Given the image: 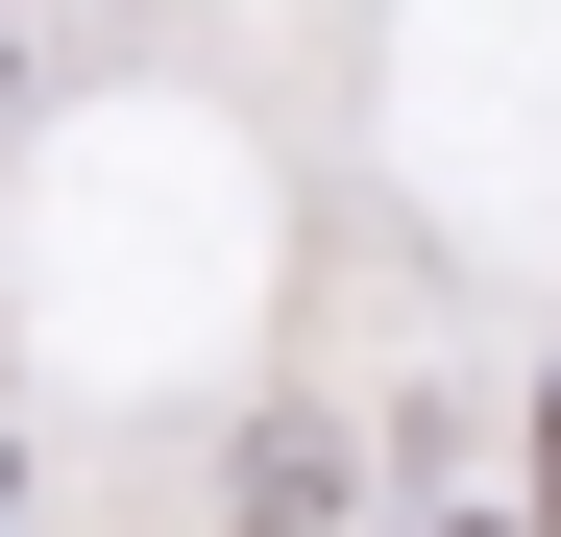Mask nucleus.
Here are the masks:
<instances>
[{"mask_svg": "<svg viewBox=\"0 0 561 537\" xmlns=\"http://www.w3.org/2000/svg\"><path fill=\"white\" fill-rule=\"evenodd\" d=\"M537 465H561V439H537Z\"/></svg>", "mask_w": 561, "mask_h": 537, "instance_id": "nucleus-1", "label": "nucleus"}]
</instances>
